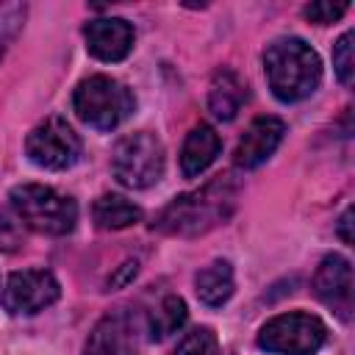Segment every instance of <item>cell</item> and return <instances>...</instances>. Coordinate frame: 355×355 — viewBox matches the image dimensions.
<instances>
[{
	"label": "cell",
	"mask_w": 355,
	"mask_h": 355,
	"mask_svg": "<svg viewBox=\"0 0 355 355\" xmlns=\"http://www.w3.org/2000/svg\"><path fill=\"white\" fill-rule=\"evenodd\" d=\"M241 197V180L233 172H219L194 191L178 194L153 222V230L178 239L205 236L208 230L225 225Z\"/></svg>",
	"instance_id": "1"
},
{
	"label": "cell",
	"mask_w": 355,
	"mask_h": 355,
	"mask_svg": "<svg viewBox=\"0 0 355 355\" xmlns=\"http://www.w3.org/2000/svg\"><path fill=\"white\" fill-rule=\"evenodd\" d=\"M263 72L280 103H300L322 83V61L300 36H280L263 50Z\"/></svg>",
	"instance_id": "2"
},
{
	"label": "cell",
	"mask_w": 355,
	"mask_h": 355,
	"mask_svg": "<svg viewBox=\"0 0 355 355\" xmlns=\"http://www.w3.org/2000/svg\"><path fill=\"white\" fill-rule=\"evenodd\" d=\"M8 200H11V208H14L17 219L25 227L36 230V233L67 236V233H72V227L78 222L75 200L55 191L53 186L22 183V186L11 189Z\"/></svg>",
	"instance_id": "3"
},
{
	"label": "cell",
	"mask_w": 355,
	"mask_h": 355,
	"mask_svg": "<svg viewBox=\"0 0 355 355\" xmlns=\"http://www.w3.org/2000/svg\"><path fill=\"white\" fill-rule=\"evenodd\" d=\"M72 108L94 130L119 128L136 108L133 92L111 75H89L75 86Z\"/></svg>",
	"instance_id": "4"
},
{
	"label": "cell",
	"mask_w": 355,
	"mask_h": 355,
	"mask_svg": "<svg viewBox=\"0 0 355 355\" xmlns=\"http://www.w3.org/2000/svg\"><path fill=\"white\" fill-rule=\"evenodd\" d=\"M166 153L155 133L136 130L116 141L111 155L114 178L128 189H150L164 178Z\"/></svg>",
	"instance_id": "5"
},
{
	"label": "cell",
	"mask_w": 355,
	"mask_h": 355,
	"mask_svg": "<svg viewBox=\"0 0 355 355\" xmlns=\"http://www.w3.org/2000/svg\"><path fill=\"white\" fill-rule=\"evenodd\" d=\"M327 341V327L319 316L291 311L269 319L258 333V347L272 355H313Z\"/></svg>",
	"instance_id": "6"
},
{
	"label": "cell",
	"mask_w": 355,
	"mask_h": 355,
	"mask_svg": "<svg viewBox=\"0 0 355 355\" xmlns=\"http://www.w3.org/2000/svg\"><path fill=\"white\" fill-rule=\"evenodd\" d=\"M80 150H83L80 139L64 116H47L25 139L28 158L36 166L50 169V172H61V169L75 166L80 158Z\"/></svg>",
	"instance_id": "7"
},
{
	"label": "cell",
	"mask_w": 355,
	"mask_h": 355,
	"mask_svg": "<svg viewBox=\"0 0 355 355\" xmlns=\"http://www.w3.org/2000/svg\"><path fill=\"white\" fill-rule=\"evenodd\" d=\"M61 297V286L47 269H22L8 275L3 288V308L11 316H33Z\"/></svg>",
	"instance_id": "8"
},
{
	"label": "cell",
	"mask_w": 355,
	"mask_h": 355,
	"mask_svg": "<svg viewBox=\"0 0 355 355\" xmlns=\"http://www.w3.org/2000/svg\"><path fill=\"white\" fill-rule=\"evenodd\" d=\"M316 300L322 305H327L341 322L352 319V305H355V294H352V263L338 255L330 252L322 258V263L313 272V283H311Z\"/></svg>",
	"instance_id": "9"
},
{
	"label": "cell",
	"mask_w": 355,
	"mask_h": 355,
	"mask_svg": "<svg viewBox=\"0 0 355 355\" xmlns=\"http://www.w3.org/2000/svg\"><path fill=\"white\" fill-rule=\"evenodd\" d=\"M83 39H86V50L97 61L116 64L128 58V53L133 50V25L122 17L89 19L83 25Z\"/></svg>",
	"instance_id": "10"
},
{
	"label": "cell",
	"mask_w": 355,
	"mask_h": 355,
	"mask_svg": "<svg viewBox=\"0 0 355 355\" xmlns=\"http://www.w3.org/2000/svg\"><path fill=\"white\" fill-rule=\"evenodd\" d=\"M283 133H286V125L280 116H258L250 122V128L244 130V136L239 139L236 144V153H233V161L236 166L241 169H255L261 166L283 141Z\"/></svg>",
	"instance_id": "11"
},
{
	"label": "cell",
	"mask_w": 355,
	"mask_h": 355,
	"mask_svg": "<svg viewBox=\"0 0 355 355\" xmlns=\"http://www.w3.org/2000/svg\"><path fill=\"white\" fill-rule=\"evenodd\" d=\"M83 355H136L133 322L125 311L105 313L89 333Z\"/></svg>",
	"instance_id": "12"
},
{
	"label": "cell",
	"mask_w": 355,
	"mask_h": 355,
	"mask_svg": "<svg viewBox=\"0 0 355 355\" xmlns=\"http://www.w3.org/2000/svg\"><path fill=\"white\" fill-rule=\"evenodd\" d=\"M222 153V139L211 125H197L189 130L183 150H180V172L183 178H197L202 175L216 155Z\"/></svg>",
	"instance_id": "13"
},
{
	"label": "cell",
	"mask_w": 355,
	"mask_h": 355,
	"mask_svg": "<svg viewBox=\"0 0 355 355\" xmlns=\"http://www.w3.org/2000/svg\"><path fill=\"white\" fill-rule=\"evenodd\" d=\"M247 100V83L227 67L216 69L211 78V89H208V108L216 119L230 122L236 119V114L241 111Z\"/></svg>",
	"instance_id": "14"
},
{
	"label": "cell",
	"mask_w": 355,
	"mask_h": 355,
	"mask_svg": "<svg viewBox=\"0 0 355 355\" xmlns=\"http://www.w3.org/2000/svg\"><path fill=\"white\" fill-rule=\"evenodd\" d=\"M233 288H236L233 266H230V261H225V258L211 261L208 266H202V269L194 275V291H197L200 302L208 305V308L225 305V302L233 297Z\"/></svg>",
	"instance_id": "15"
},
{
	"label": "cell",
	"mask_w": 355,
	"mask_h": 355,
	"mask_svg": "<svg viewBox=\"0 0 355 355\" xmlns=\"http://www.w3.org/2000/svg\"><path fill=\"white\" fill-rule=\"evenodd\" d=\"M92 216L103 230H122L141 222V208L122 194H100L92 205Z\"/></svg>",
	"instance_id": "16"
},
{
	"label": "cell",
	"mask_w": 355,
	"mask_h": 355,
	"mask_svg": "<svg viewBox=\"0 0 355 355\" xmlns=\"http://www.w3.org/2000/svg\"><path fill=\"white\" fill-rule=\"evenodd\" d=\"M186 316H189V313H186V302H183L178 294H166V297L158 302V308H153V313H150V322H147L150 338H153V341H161V338L178 333V330L183 327Z\"/></svg>",
	"instance_id": "17"
},
{
	"label": "cell",
	"mask_w": 355,
	"mask_h": 355,
	"mask_svg": "<svg viewBox=\"0 0 355 355\" xmlns=\"http://www.w3.org/2000/svg\"><path fill=\"white\" fill-rule=\"evenodd\" d=\"M25 14H28L25 3H0V61H3L6 50H8V44L22 31Z\"/></svg>",
	"instance_id": "18"
},
{
	"label": "cell",
	"mask_w": 355,
	"mask_h": 355,
	"mask_svg": "<svg viewBox=\"0 0 355 355\" xmlns=\"http://www.w3.org/2000/svg\"><path fill=\"white\" fill-rule=\"evenodd\" d=\"M175 355H219L216 333L211 327H194L180 338Z\"/></svg>",
	"instance_id": "19"
},
{
	"label": "cell",
	"mask_w": 355,
	"mask_h": 355,
	"mask_svg": "<svg viewBox=\"0 0 355 355\" xmlns=\"http://www.w3.org/2000/svg\"><path fill=\"white\" fill-rule=\"evenodd\" d=\"M352 39L355 33L347 31L338 36V42L333 44V67H336V75L344 86L352 83V75H355V61H352Z\"/></svg>",
	"instance_id": "20"
},
{
	"label": "cell",
	"mask_w": 355,
	"mask_h": 355,
	"mask_svg": "<svg viewBox=\"0 0 355 355\" xmlns=\"http://www.w3.org/2000/svg\"><path fill=\"white\" fill-rule=\"evenodd\" d=\"M349 11V3H330V0H319V3H308L302 8V14L316 22V25H330L336 19H341Z\"/></svg>",
	"instance_id": "21"
},
{
	"label": "cell",
	"mask_w": 355,
	"mask_h": 355,
	"mask_svg": "<svg viewBox=\"0 0 355 355\" xmlns=\"http://www.w3.org/2000/svg\"><path fill=\"white\" fill-rule=\"evenodd\" d=\"M139 275V261H125L122 266H119V272L108 280V286H114V288H119V286H128L133 277Z\"/></svg>",
	"instance_id": "22"
},
{
	"label": "cell",
	"mask_w": 355,
	"mask_h": 355,
	"mask_svg": "<svg viewBox=\"0 0 355 355\" xmlns=\"http://www.w3.org/2000/svg\"><path fill=\"white\" fill-rule=\"evenodd\" d=\"M349 225H352V208H347V211L341 214V219H338V227H336V233H338V239H341L344 244H352V233H349Z\"/></svg>",
	"instance_id": "23"
}]
</instances>
